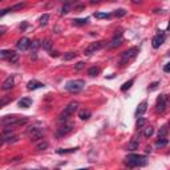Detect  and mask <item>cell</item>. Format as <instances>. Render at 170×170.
I'll return each instance as SVG.
<instances>
[{
    "label": "cell",
    "instance_id": "41",
    "mask_svg": "<svg viewBox=\"0 0 170 170\" xmlns=\"http://www.w3.org/2000/svg\"><path fill=\"white\" fill-rule=\"evenodd\" d=\"M10 101H11V98H3V100H1V102H0V106H1V108L6 106V104H8Z\"/></svg>",
    "mask_w": 170,
    "mask_h": 170
},
{
    "label": "cell",
    "instance_id": "42",
    "mask_svg": "<svg viewBox=\"0 0 170 170\" xmlns=\"http://www.w3.org/2000/svg\"><path fill=\"white\" fill-rule=\"evenodd\" d=\"M164 70H165L166 73H170V63H169V64H166V65L164 66Z\"/></svg>",
    "mask_w": 170,
    "mask_h": 170
},
{
    "label": "cell",
    "instance_id": "38",
    "mask_svg": "<svg viewBox=\"0 0 170 170\" xmlns=\"http://www.w3.org/2000/svg\"><path fill=\"white\" fill-rule=\"evenodd\" d=\"M167 134V128L166 126H162L160 129V132H158V137H166Z\"/></svg>",
    "mask_w": 170,
    "mask_h": 170
},
{
    "label": "cell",
    "instance_id": "27",
    "mask_svg": "<svg viewBox=\"0 0 170 170\" xmlns=\"http://www.w3.org/2000/svg\"><path fill=\"white\" fill-rule=\"evenodd\" d=\"M153 133H154V128H153V126H148V128H145V130H144V135H145L146 138H150L151 135H153Z\"/></svg>",
    "mask_w": 170,
    "mask_h": 170
},
{
    "label": "cell",
    "instance_id": "28",
    "mask_svg": "<svg viewBox=\"0 0 170 170\" xmlns=\"http://www.w3.org/2000/svg\"><path fill=\"white\" fill-rule=\"evenodd\" d=\"M41 47H43V49H45V50H50V48H52V41H50L49 39H47V40H44L43 43H41Z\"/></svg>",
    "mask_w": 170,
    "mask_h": 170
},
{
    "label": "cell",
    "instance_id": "35",
    "mask_svg": "<svg viewBox=\"0 0 170 170\" xmlns=\"http://www.w3.org/2000/svg\"><path fill=\"white\" fill-rule=\"evenodd\" d=\"M75 57H76L75 52H68V53L64 55V60H65V61H69V60H72V59H75Z\"/></svg>",
    "mask_w": 170,
    "mask_h": 170
},
{
    "label": "cell",
    "instance_id": "48",
    "mask_svg": "<svg viewBox=\"0 0 170 170\" xmlns=\"http://www.w3.org/2000/svg\"><path fill=\"white\" fill-rule=\"evenodd\" d=\"M167 29H169V31H170V23H169V27H167Z\"/></svg>",
    "mask_w": 170,
    "mask_h": 170
},
{
    "label": "cell",
    "instance_id": "15",
    "mask_svg": "<svg viewBox=\"0 0 170 170\" xmlns=\"http://www.w3.org/2000/svg\"><path fill=\"white\" fill-rule=\"evenodd\" d=\"M27 122H28V118H17L13 124H11L10 126H6V128H8V129H13V128H17V126H24Z\"/></svg>",
    "mask_w": 170,
    "mask_h": 170
},
{
    "label": "cell",
    "instance_id": "9",
    "mask_svg": "<svg viewBox=\"0 0 170 170\" xmlns=\"http://www.w3.org/2000/svg\"><path fill=\"white\" fill-rule=\"evenodd\" d=\"M16 47H17V49H20V50H27L29 47H31V40H29L28 37H21L17 43H16Z\"/></svg>",
    "mask_w": 170,
    "mask_h": 170
},
{
    "label": "cell",
    "instance_id": "40",
    "mask_svg": "<svg viewBox=\"0 0 170 170\" xmlns=\"http://www.w3.org/2000/svg\"><path fill=\"white\" fill-rule=\"evenodd\" d=\"M84 66H85V63H82V61H80V63H77V64H76V65H75V68H76V69H77V70H80V69H82Z\"/></svg>",
    "mask_w": 170,
    "mask_h": 170
},
{
    "label": "cell",
    "instance_id": "7",
    "mask_svg": "<svg viewBox=\"0 0 170 170\" xmlns=\"http://www.w3.org/2000/svg\"><path fill=\"white\" fill-rule=\"evenodd\" d=\"M166 104H167V97L166 95H161L157 98V104H155V109L160 113H164L165 109H166Z\"/></svg>",
    "mask_w": 170,
    "mask_h": 170
},
{
    "label": "cell",
    "instance_id": "1",
    "mask_svg": "<svg viewBox=\"0 0 170 170\" xmlns=\"http://www.w3.org/2000/svg\"><path fill=\"white\" fill-rule=\"evenodd\" d=\"M125 164L130 167L134 166H145L146 165V155L142 154H129L125 158Z\"/></svg>",
    "mask_w": 170,
    "mask_h": 170
},
{
    "label": "cell",
    "instance_id": "45",
    "mask_svg": "<svg viewBox=\"0 0 170 170\" xmlns=\"http://www.w3.org/2000/svg\"><path fill=\"white\" fill-rule=\"evenodd\" d=\"M132 3H133V4H141V3H142V0H132Z\"/></svg>",
    "mask_w": 170,
    "mask_h": 170
},
{
    "label": "cell",
    "instance_id": "32",
    "mask_svg": "<svg viewBox=\"0 0 170 170\" xmlns=\"http://www.w3.org/2000/svg\"><path fill=\"white\" fill-rule=\"evenodd\" d=\"M48 21H49V15H48V13H44V15L40 17V24L41 25H47Z\"/></svg>",
    "mask_w": 170,
    "mask_h": 170
},
{
    "label": "cell",
    "instance_id": "8",
    "mask_svg": "<svg viewBox=\"0 0 170 170\" xmlns=\"http://www.w3.org/2000/svg\"><path fill=\"white\" fill-rule=\"evenodd\" d=\"M164 41H165V33L164 32H160L158 35H155L154 37H153V40H151V45H153V48H160L161 45L164 44Z\"/></svg>",
    "mask_w": 170,
    "mask_h": 170
},
{
    "label": "cell",
    "instance_id": "14",
    "mask_svg": "<svg viewBox=\"0 0 170 170\" xmlns=\"http://www.w3.org/2000/svg\"><path fill=\"white\" fill-rule=\"evenodd\" d=\"M146 109H148V101H142L135 110V117H141L146 112Z\"/></svg>",
    "mask_w": 170,
    "mask_h": 170
},
{
    "label": "cell",
    "instance_id": "36",
    "mask_svg": "<svg viewBox=\"0 0 170 170\" xmlns=\"http://www.w3.org/2000/svg\"><path fill=\"white\" fill-rule=\"evenodd\" d=\"M126 15V11L124 10V8H120V10H117L116 12H114V16L116 17H122V16Z\"/></svg>",
    "mask_w": 170,
    "mask_h": 170
},
{
    "label": "cell",
    "instance_id": "16",
    "mask_svg": "<svg viewBox=\"0 0 170 170\" xmlns=\"http://www.w3.org/2000/svg\"><path fill=\"white\" fill-rule=\"evenodd\" d=\"M31 105H32V100H31V98H28V97H23L21 100H19V106L20 108L28 109Z\"/></svg>",
    "mask_w": 170,
    "mask_h": 170
},
{
    "label": "cell",
    "instance_id": "6",
    "mask_svg": "<svg viewBox=\"0 0 170 170\" xmlns=\"http://www.w3.org/2000/svg\"><path fill=\"white\" fill-rule=\"evenodd\" d=\"M73 130V124H63V125L59 128V130H57L56 135H57V138H61V137H64V135H66L68 133H70Z\"/></svg>",
    "mask_w": 170,
    "mask_h": 170
},
{
    "label": "cell",
    "instance_id": "12",
    "mask_svg": "<svg viewBox=\"0 0 170 170\" xmlns=\"http://www.w3.org/2000/svg\"><path fill=\"white\" fill-rule=\"evenodd\" d=\"M45 85L43 84V82L37 81V80H31V81L28 82V85H27V88L29 89V91H35V89H39V88H44Z\"/></svg>",
    "mask_w": 170,
    "mask_h": 170
},
{
    "label": "cell",
    "instance_id": "25",
    "mask_svg": "<svg viewBox=\"0 0 170 170\" xmlns=\"http://www.w3.org/2000/svg\"><path fill=\"white\" fill-rule=\"evenodd\" d=\"M98 73H100V68H98V66H91V68L88 69V75L92 76V77L97 76Z\"/></svg>",
    "mask_w": 170,
    "mask_h": 170
},
{
    "label": "cell",
    "instance_id": "23",
    "mask_svg": "<svg viewBox=\"0 0 170 170\" xmlns=\"http://www.w3.org/2000/svg\"><path fill=\"white\" fill-rule=\"evenodd\" d=\"M13 53H15V50L4 49V50H1V52H0V56H1V59H10Z\"/></svg>",
    "mask_w": 170,
    "mask_h": 170
},
{
    "label": "cell",
    "instance_id": "33",
    "mask_svg": "<svg viewBox=\"0 0 170 170\" xmlns=\"http://www.w3.org/2000/svg\"><path fill=\"white\" fill-rule=\"evenodd\" d=\"M95 17H96V19H109V17H110V13L96 12V13H95Z\"/></svg>",
    "mask_w": 170,
    "mask_h": 170
},
{
    "label": "cell",
    "instance_id": "26",
    "mask_svg": "<svg viewBox=\"0 0 170 170\" xmlns=\"http://www.w3.org/2000/svg\"><path fill=\"white\" fill-rule=\"evenodd\" d=\"M41 128H43V126H41L40 125V124H35V125H32V126H29V128H28V130H27V133H28V134L29 135H31L32 134V133H35L36 132V130H39V129H41Z\"/></svg>",
    "mask_w": 170,
    "mask_h": 170
},
{
    "label": "cell",
    "instance_id": "10",
    "mask_svg": "<svg viewBox=\"0 0 170 170\" xmlns=\"http://www.w3.org/2000/svg\"><path fill=\"white\" fill-rule=\"evenodd\" d=\"M13 86H15V77L13 76H8L6 79V81L3 82V85H1V89L3 91H10Z\"/></svg>",
    "mask_w": 170,
    "mask_h": 170
},
{
    "label": "cell",
    "instance_id": "39",
    "mask_svg": "<svg viewBox=\"0 0 170 170\" xmlns=\"http://www.w3.org/2000/svg\"><path fill=\"white\" fill-rule=\"evenodd\" d=\"M146 125V120L145 118H141V117H138V120H137V128H142V126Z\"/></svg>",
    "mask_w": 170,
    "mask_h": 170
},
{
    "label": "cell",
    "instance_id": "3",
    "mask_svg": "<svg viewBox=\"0 0 170 170\" xmlns=\"http://www.w3.org/2000/svg\"><path fill=\"white\" fill-rule=\"evenodd\" d=\"M137 53H138V48H129L128 50H125L122 53V56H121V64H126L128 61H130L132 59H134L135 56H137Z\"/></svg>",
    "mask_w": 170,
    "mask_h": 170
},
{
    "label": "cell",
    "instance_id": "22",
    "mask_svg": "<svg viewBox=\"0 0 170 170\" xmlns=\"http://www.w3.org/2000/svg\"><path fill=\"white\" fill-rule=\"evenodd\" d=\"M79 150V148H72V149H57V153L59 154H70V153H75V151Z\"/></svg>",
    "mask_w": 170,
    "mask_h": 170
},
{
    "label": "cell",
    "instance_id": "20",
    "mask_svg": "<svg viewBox=\"0 0 170 170\" xmlns=\"http://www.w3.org/2000/svg\"><path fill=\"white\" fill-rule=\"evenodd\" d=\"M167 138L166 137H158V140H157V142H155V146L157 148H165V146L167 145Z\"/></svg>",
    "mask_w": 170,
    "mask_h": 170
},
{
    "label": "cell",
    "instance_id": "11",
    "mask_svg": "<svg viewBox=\"0 0 170 170\" xmlns=\"http://www.w3.org/2000/svg\"><path fill=\"white\" fill-rule=\"evenodd\" d=\"M122 41H124L122 36H121V33H118V36H117V35L114 36L113 40L108 44V47H109V48H117V47H120V45L122 44Z\"/></svg>",
    "mask_w": 170,
    "mask_h": 170
},
{
    "label": "cell",
    "instance_id": "49",
    "mask_svg": "<svg viewBox=\"0 0 170 170\" xmlns=\"http://www.w3.org/2000/svg\"><path fill=\"white\" fill-rule=\"evenodd\" d=\"M169 128H170V122H169Z\"/></svg>",
    "mask_w": 170,
    "mask_h": 170
},
{
    "label": "cell",
    "instance_id": "4",
    "mask_svg": "<svg viewBox=\"0 0 170 170\" xmlns=\"http://www.w3.org/2000/svg\"><path fill=\"white\" fill-rule=\"evenodd\" d=\"M105 45H106V43H105V41H97V43H92L89 47L85 48L84 53L86 55V56H89V55H92V53H95V52H97V50L102 49Z\"/></svg>",
    "mask_w": 170,
    "mask_h": 170
},
{
    "label": "cell",
    "instance_id": "29",
    "mask_svg": "<svg viewBox=\"0 0 170 170\" xmlns=\"http://www.w3.org/2000/svg\"><path fill=\"white\" fill-rule=\"evenodd\" d=\"M70 10V1L68 0V1H65V4L63 6V8H61V15H65V13H68Z\"/></svg>",
    "mask_w": 170,
    "mask_h": 170
},
{
    "label": "cell",
    "instance_id": "5",
    "mask_svg": "<svg viewBox=\"0 0 170 170\" xmlns=\"http://www.w3.org/2000/svg\"><path fill=\"white\" fill-rule=\"evenodd\" d=\"M19 140V137L15 134H12L11 133V129H8V128H4L3 133H1V144H6V142H16Z\"/></svg>",
    "mask_w": 170,
    "mask_h": 170
},
{
    "label": "cell",
    "instance_id": "46",
    "mask_svg": "<svg viewBox=\"0 0 170 170\" xmlns=\"http://www.w3.org/2000/svg\"><path fill=\"white\" fill-rule=\"evenodd\" d=\"M101 0H91V1H89V3L91 4H97V3H100Z\"/></svg>",
    "mask_w": 170,
    "mask_h": 170
},
{
    "label": "cell",
    "instance_id": "44",
    "mask_svg": "<svg viewBox=\"0 0 170 170\" xmlns=\"http://www.w3.org/2000/svg\"><path fill=\"white\" fill-rule=\"evenodd\" d=\"M50 56L52 57H59V52H50Z\"/></svg>",
    "mask_w": 170,
    "mask_h": 170
},
{
    "label": "cell",
    "instance_id": "18",
    "mask_svg": "<svg viewBox=\"0 0 170 170\" xmlns=\"http://www.w3.org/2000/svg\"><path fill=\"white\" fill-rule=\"evenodd\" d=\"M43 134H44V129L41 128V129L36 130L35 133H32V134H31V140H32V141H37V140H40L41 137H43Z\"/></svg>",
    "mask_w": 170,
    "mask_h": 170
},
{
    "label": "cell",
    "instance_id": "31",
    "mask_svg": "<svg viewBox=\"0 0 170 170\" xmlns=\"http://www.w3.org/2000/svg\"><path fill=\"white\" fill-rule=\"evenodd\" d=\"M133 82H134V80H129L128 82H125V84L121 86V91L125 92V91H128V89H130L132 88V85H133Z\"/></svg>",
    "mask_w": 170,
    "mask_h": 170
},
{
    "label": "cell",
    "instance_id": "30",
    "mask_svg": "<svg viewBox=\"0 0 170 170\" xmlns=\"http://www.w3.org/2000/svg\"><path fill=\"white\" fill-rule=\"evenodd\" d=\"M48 142L47 141H41V142H39L37 145H36V149L37 150H45V149H48Z\"/></svg>",
    "mask_w": 170,
    "mask_h": 170
},
{
    "label": "cell",
    "instance_id": "24",
    "mask_svg": "<svg viewBox=\"0 0 170 170\" xmlns=\"http://www.w3.org/2000/svg\"><path fill=\"white\" fill-rule=\"evenodd\" d=\"M72 21H73V25H77V27H82V25L88 24L89 19H75V20H72Z\"/></svg>",
    "mask_w": 170,
    "mask_h": 170
},
{
    "label": "cell",
    "instance_id": "13",
    "mask_svg": "<svg viewBox=\"0 0 170 170\" xmlns=\"http://www.w3.org/2000/svg\"><path fill=\"white\" fill-rule=\"evenodd\" d=\"M17 118H19V117H16V116H4L3 118H1V125L3 126H10L11 124H13L15 122L16 120H17Z\"/></svg>",
    "mask_w": 170,
    "mask_h": 170
},
{
    "label": "cell",
    "instance_id": "17",
    "mask_svg": "<svg viewBox=\"0 0 170 170\" xmlns=\"http://www.w3.org/2000/svg\"><path fill=\"white\" fill-rule=\"evenodd\" d=\"M91 116H92V113H91V110H88V109H82V110H80L79 112V117L81 118V120H89L91 118Z\"/></svg>",
    "mask_w": 170,
    "mask_h": 170
},
{
    "label": "cell",
    "instance_id": "43",
    "mask_svg": "<svg viewBox=\"0 0 170 170\" xmlns=\"http://www.w3.org/2000/svg\"><path fill=\"white\" fill-rule=\"evenodd\" d=\"M157 85H158V82H153V84H151V86H150L149 89H150V91H153V89L157 88Z\"/></svg>",
    "mask_w": 170,
    "mask_h": 170
},
{
    "label": "cell",
    "instance_id": "47",
    "mask_svg": "<svg viewBox=\"0 0 170 170\" xmlns=\"http://www.w3.org/2000/svg\"><path fill=\"white\" fill-rule=\"evenodd\" d=\"M150 151H151V148L150 146H148V148H146V153H150Z\"/></svg>",
    "mask_w": 170,
    "mask_h": 170
},
{
    "label": "cell",
    "instance_id": "37",
    "mask_svg": "<svg viewBox=\"0 0 170 170\" xmlns=\"http://www.w3.org/2000/svg\"><path fill=\"white\" fill-rule=\"evenodd\" d=\"M17 60H19V53H16V52L12 55V56L10 57V59H8V61H10L11 64H15V63H17Z\"/></svg>",
    "mask_w": 170,
    "mask_h": 170
},
{
    "label": "cell",
    "instance_id": "34",
    "mask_svg": "<svg viewBox=\"0 0 170 170\" xmlns=\"http://www.w3.org/2000/svg\"><path fill=\"white\" fill-rule=\"evenodd\" d=\"M39 47H41V43H40L39 40H35L33 43H31V49L33 50V52H36Z\"/></svg>",
    "mask_w": 170,
    "mask_h": 170
},
{
    "label": "cell",
    "instance_id": "2",
    "mask_svg": "<svg viewBox=\"0 0 170 170\" xmlns=\"http://www.w3.org/2000/svg\"><path fill=\"white\" fill-rule=\"evenodd\" d=\"M84 85H85V81H84V80H81V79L72 80V81L66 82L65 89L68 92H70V93H79V92L84 88Z\"/></svg>",
    "mask_w": 170,
    "mask_h": 170
},
{
    "label": "cell",
    "instance_id": "21",
    "mask_svg": "<svg viewBox=\"0 0 170 170\" xmlns=\"http://www.w3.org/2000/svg\"><path fill=\"white\" fill-rule=\"evenodd\" d=\"M24 7H25V3H17V4H15V6L10 7L8 11H10V12H16V11H21Z\"/></svg>",
    "mask_w": 170,
    "mask_h": 170
},
{
    "label": "cell",
    "instance_id": "19",
    "mask_svg": "<svg viewBox=\"0 0 170 170\" xmlns=\"http://www.w3.org/2000/svg\"><path fill=\"white\" fill-rule=\"evenodd\" d=\"M138 146H140V141H138V140H132V141L129 142V145H128V150L134 151V150H137V149H138Z\"/></svg>",
    "mask_w": 170,
    "mask_h": 170
}]
</instances>
